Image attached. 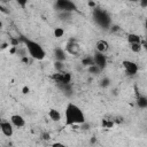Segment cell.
<instances>
[{"mask_svg":"<svg viewBox=\"0 0 147 147\" xmlns=\"http://www.w3.org/2000/svg\"><path fill=\"white\" fill-rule=\"evenodd\" d=\"M64 119L67 126L75 124H83L85 123V115L77 105H75L74 102H69L64 110Z\"/></svg>","mask_w":147,"mask_h":147,"instance_id":"cell-1","label":"cell"},{"mask_svg":"<svg viewBox=\"0 0 147 147\" xmlns=\"http://www.w3.org/2000/svg\"><path fill=\"white\" fill-rule=\"evenodd\" d=\"M20 41H22L24 44V46H25L29 55L32 59L40 61V60H44V57L46 56V53H45L42 46L39 42H37L34 40H31V39H29L26 37H23V36L20 38Z\"/></svg>","mask_w":147,"mask_h":147,"instance_id":"cell-2","label":"cell"},{"mask_svg":"<svg viewBox=\"0 0 147 147\" xmlns=\"http://www.w3.org/2000/svg\"><path fill=\"white\" fill-rule=\"evenodd\" d=\"M92 16H93V21L102 29H109L111 26V18L110 15L102 8L100 7H94L93 11H92Z\"/></svg>","mask_w":147,"mask_h":147,"instance_id":"cell-3","label":"cell"},{"mask_svg":"<svg viewBox=\"0 0 147 147\" xmlns=\"http://www.w3.org/2000/svg\"><path fill=\"white\" fill-rule=\"evenodd\" d=\"M55 9L59 10L60 13L61 11H64V13H72L75 10H77V6L76 3H74L72 1L70 0H57L54 5Z\"/></svg>","mask_w":147,"mask_h":147,"instance_id":"cell-4","label":"cell"},{"mask_svg":"<svg viewBox=\"0 0 147 147\" xmlns=\"http://www.w3.org/2000/svg\"><path fill=\"white\" fill-rule=\"evenodd\" d=\"M71 74L68 71L56 72L52 76V79H54L56 84H71Z\"/></svg>","mask_w":147,"mask_h":147,"instance_id":"cell-5","label":"cell"},{"mask_svg":"<svg viewBox=\"0 0 147 147\" xmlns=\"http://www.w3.org/2000/svg\"><path fill=\"white\" fill-rule=\"evenodd\" d=\"M122 64H123V68L127 76H134L138 72V64L136 62L130 61V60H124L122 62Z\"/></svg>","mask_w":147,"mask_h":147,"instance_id":"cell-6","label":"cell"},{"mask_svg":"<svg viewBox=\"0 0 147 147\" xmlns=\"http://www.w3.org/2000/svg\"><path fill=\"white\" fill-rule=\"evenodd\" d=\"M92 57H93L94 65H96L100 70H102V69L106 68V65H107V57H106L105 54L99 53V52H95Z\"/></svg>","mask_w":147,"mask_h":147,"instance_id":"cell-7","label":"cell"},{"mask_svg":"<svg viewBox=\"0 0 147 147\" xmlns=\"http://www.w3.org/2000/svg\"><path fill=\"white\" fill-rule=\"evenodd\" d=\"M65 52L71 55H78L80 53V46L75 39H70L65 45Z\"/></svg>","mask_w":147,"mask_h":147,"instance_id":"cell-8","label":"cell"},{"mask_svg":"<svg viewBox=\"0 0 147 147\" xmlns=\"http://www.w3.org/2000/svg\"><path fill=\"white\" fill-rule=\"evenodd\" d=\"M0 130L5 137H11L14 133V129L10 122L8 121H0Z\"/></svg>","mask_w":147,"mask_h":147,"instance_id":"cell-9","label":"cell"},{"mask_svg":"<svg viewBox=\"0 0 147 147\" xmlns=\"http://www.w3.org/2000/svg\"><path fill=\"white\" fill-rule=\"evenodd\" d=\"M10 123L15 127H23L25 125V119H24L23 116H21L18 114H15V115L10 116Z\"/></svg>","mask_w":147,"mask_h":147,"instance_id":"cell-10","label":"cell"},{"mask_svg":"<svg viewBox=\"0 0 147 147\" xmlns=\"http://www.w3.org/2000/svg\"><path fill=\"white\" fill-rule=\"evenodd\" d=\"M54 57H55V61H60V62H63L65 59H67V55H65V51L61 47H56L54 49Z\"/></svg>","mask_w":147,"mask_h":147,"instance_id":"cell-11","label":"cell"},{"mask_svg":"<svg viewBox=\"0 0 147 147\" xmlns=\"http://www.w3.org/2000/svg\"><path fill=\"white\" fill-rule=\"evenodd\" d=\"M95 48H96V52L105 54V53L108 51L109 45H108V42H107L106 40H102V39H101V40H98V41H96V44H95Z\"/></svg>","mask_w":147,"mask_h":147,"instance_id":"cell-12","label":"cell"},{"mask_svg":"<svg viewBox=\"0 0 147 147\" xmlns=\"http://www.w3.org/2000/svg\"><path fill=\"white\" fill-rule=\"evenodd\" d=\"M126 40L130 45L131 44H141V37L136 33H129L126 37Z\"/></svg>","mask_w":147,"mask_h":147,"instance_id":"cell-13","label":"cell"},{"mask_svg":"<svg viewBox=\"0 0 147 147\" xmlns=\"http://www.w3.org/2000/svg\"><path fill=\"white\" fill-rule=\"evenodd\" d=\"M48 116H49V118L53 121V122H59L60 119H61V113L57 110V109H49V111H48Z\"/></svg>","mask_w":147,"mask_h":147,"instance_id":"cell-14","label":"cell"},{"mask_svg":"<svg viewBox=\"0 0 147 147\" xmlns=\"http://www.w3.org/2000/svg\"><path fill=\"white\" fill-rule=\"evenodd\" d=\"M137 106L140 109H146L147 108V98L145 95H139L137 98Z\"/></svg>","mask_w":147,"mask_h":147,"instance_id":"cell-15","label":"cell"},{"mask_svg":"<svg viewBox=\"0 0 147 147\" xmlns=\"http://www.w3.org/2000/svg\"><path fill=\"white\" fill-rule=\"evenodd\" d=\"M57 86L63 91V93H65L67 95H71L72 94V87L71 84H57Z\"/></svg>","mask_w":147,"mask_h":147,"instance_id":"cell-16","label":"cell"},{"mask_svg":"<svg viewBox=\"0 0 147 147\" xmlns=\"http://www.w3.org/2000/svg\"><path fill=\"white\" fill-rule=\"evenodd\" d=\"M101 126L103 129H111L114 126V121L113 119H107V118H103L101 121Z\"/></svg>","mask_w":147,"mask_h":147,"instance_id":"cell-17","label":"cell"},{"mask_svg":"<svg viewBox=\"0 0 147 147\" xmlns=\"http://www.w3.org/2000/svg\"><path fill=\"white\" fill-rule=\"evenodd\" d=\"M82 63H83V65H85V67H91V65L94 64L93 57H92V56H86V57H84V59L82 60Z\"/></svg>","mask_w":147,"mask_h":147,"instance_id":"cell-18","label":"cell"},{"mask_svg":"<svg viewBox=\"0 0 147 147\" xmlns=\"http://www.w3.org/2000/svg\"><path fill=\"white\" fill-rule=\"evenodd\" d=\"M130 47H131V51H132V52L139 53V52L141 51V48H142V42H141V44H131Z\"/></svg>","mask_w":147,"mask_h":147,"instance_id":"cell-19","label":"cell"},{"mask_svg":"<svg viewBox=\"0 0 147 147\" xmlns=\"http://www.w3.org/2000/svg\"><path fill=\"white\" fill-rule=\"evenodd\" d=\"M109 85H110V79H109L108 77H103V78H101V80H100V86H101V87L106 88V87H108Z\"/></svg>","mask_w":147,"mask_h":147,"instance_id":"cell-20","label":"cell"},{"mask_svg":"<svg viewBox=\"0 0 147 147\" xmlns=\"http://www.w3.org/2000/svg\"><path fill=\"white\" fill-rule=\"evenodd\" d=\"M54 68H55V70H56L57 72H61V71H63L64 64H63V62H60V61H55V62H54Z\"/></svg>","mask_w":147,"mask_h":147,"instance_id":"cell-21","label":"cell"},{"mask_svg":"<svg viewBox=\"0 0 147 147\" xmlns=\"http://www.w3.org/2000/svg\"><path fill=\"white\" fill-rule=\"evenodd\" d=\"M63 34H64V30H63L62 28H55V30H54V36H55L56 38H61Z\"/></svg>","mask_w":147,"mask_h":147,"instance_id":"cell-22","label":"cell"},{"mask_svg":"<svg viewBox=\"0 0 147 147\" xmlns=\"http://www.w3.org/2000/svg\"><path fill=\"white\" fill-rule=\"evenodd\" d=\"M101 70L96 67V65H91V67H88V72H91V74H93V75H98L99 72H100Z\"/></svg>","mask_w":147,"mask_h":147,"instance_id":"cell-23","label":"cell"},{"mask_svg":"<svg viewBox=\"0 0 147 147\" xmlns=\"http://www.w3.org/2000/svg\"><path fill=\"white\" fill-rule=\"evenodd\" d=\"M70 16H71V13H64V11L59 13V17H60V20H62V21L68 20V17H70Z\"/></svg>","mask_w":147,"mask_h":147,"instance_id":"cell-24","label":"cell"},{"mask_svg":"<svg viewBox=\"0 0 147 147\" xmlns=\"http://www.w3.org/2000/svg\"><path fill=\"white\" fill-rule=\"evenodd\" d=\"M41 139H42V140H49V139H51V136H49V133H47V132H44V133L41 134Z\"/></svg>","mask_w":147,"mask_h":147,"instance_id":"cell-25","label":"cell"},{"mask_svg":"<svg viewBox=\"0 0 147 147\" xmlns=\"http://www.w3.org/2000/svg\"><path fill=\"white\" fill-rule=\"evenodd\" d=\"M52 147H67V146L64 144H62V142H54L52 145Z\"/></svg>","mask_w":147,"mask_h":147,"instance_id":"cell-26","label":"cell"},{"mask_svg":"<svg viewBox=\"0 0 147 147\" xmlns=\"http://www.w3.org/2000/svg\"><path fill=\"white\" fill-rule=\"evenodd\" d=\"M18 3H20L21 6H25V5H26V1H18Z\"/></svg>","mask_w":147,"mask_h":147,"instance_id":"cell-27","label":"cell"},{"mask_svg":"<svg viewBox=\"0 0 147 147\" xmlns=\"http://www.w3.org/2000/svg\"><path fill=\"white\" fill-rule=\"evenodd\" d=\"M140 3H141L142 7H147V2H146V1H142V2H140Z\"/></svg>","mask_w":147,"mask_h":147,"instance_id":"cell-28","label":"cell"},{"mask_svg":"<svg viewBox=\"0 0 147 147\" xmlns=\"http://www.w3.org/2000/svg\"><path fill=\"white\" fill-rule=\"evenodd\" d=\"M28 92H29V88L28 87H24L23 88V93H28Z\"/></svg>","mask_w":147,"mask_h":147,"instance_id":"cell-29","label":"cell"},{"mask_svg":"<svg viewBox=\"0 0 147 147\" xmlns=\"http://www.w3.org/2000/svg\"><path fill=\"white\" fill-rule=\"evenodd\" d=\"M0 28H2V23L1 22H0Z\"/></svg>","mask_w":147,"mask_h":147,"instance_id":"cell-30","label":"cell"}]
</instances>
